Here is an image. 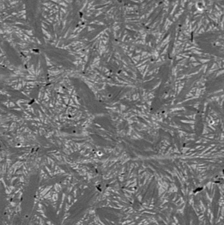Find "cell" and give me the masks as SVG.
I'll return each mask as SVG.
<instances>
[{"label":"cell","mask_w":224,"mask_h":225,"mask_svg":"<svg viewBox=\"0 0 224 225\" xmlns=\"http://www.w3.org/2000/svg\"><path fill=\"white\" fill-rule=\"evenodd\" d=\"M197 9L200 11H202L205 9V5H204V3L202 1H199L196 5Z\"/></svg>","instance_id":"6da1fadb"}]
</instances>
